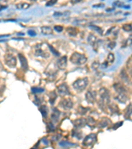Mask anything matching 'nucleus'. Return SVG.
Instances as JSON below:
<instances>
[{
    "label": "nucleus",
    "mask_w": 132,
    "mask_h": 149,
    "mask_svg": "<svg viewBox=\"0 0 132 149\" xmlns=\"http://www.w3.org/2000/svg\"><path fill=\"white\" fill-rule=\"evenodd\" d=\"M70 61L73 64L76 65H82L87 61V58L83 54L79 52H74L70 57Z\"/></svg>",
    "instance_id": "nucleus-1"
},
{
    "label": "nucleus",
    "mask_w": 132,
    "mask_h": 149,
    "mask_svg": "<svg viewBox=\"0 0 132 149\" xmlns=\"http://www.w3.org/2000/svg\"><path fill=\"white\" fill-rule=\"evenodd\" d=\"M88 84L87 78H84L82 79H78L77 80L74 81L73 84V87L76 90L81 91L87 87Z\"/></svg>",
    "instance_id": "nucleus-2"
},
{
    "label": "nucleus",
    "mask_w": 132,
    "mask_h": 149,
    "mask_svg": "<svg viewBox=\"0 0 132 149\" xmlns=\"http://www.w3.org/2000/svg\"><path fill=\"white\" fill-rule=\"evenodd\" d=\"M96 141H97V134L91 133L84 139L83 141V145L85 146H89L94 145L96 143Z\"/></svg>",
    "instance_id": "nucleus-3"
},
{
    "label": "nucleus",
    "mask_w": 132,
    "mask_h": 149,
    "mask_svg": "<svg viewBox=\"0 0 132 149\" xmlns=\"http://www.w3.org/2000/svg\"><path fill=\"white\" fill-rule=\"evenodd\" d=\"M6 64L10 68H15L17 65L16 58L11 54H7L5 56Z\"/></svg>",
    "instance_id": "nucleus-4"
},
{
    "label": "nucleus",
    "mask_w": 132,
    "mask_h": 149,
    "mask_svg": "<svg viewBox=\"0 0 132 149\" xmlns=\"http://www.w3.org/2000/svg\"><path fill=\"white\" fill-rule=\"evenodd\" d=\"M99 94L100 96V98H101V101L102 102V103H108L110 101L109 92L106 90V89L104 88L100 89Z\"/></svg>",
    "instance_id": "nucleus-5"
},
{
    "label": "nucleus",
    "mask_w": 132,
    "mask_h": 149,
    "mask_svg": "<svg viewBox=\"0 0 132 149\" xmlns=\"http://www.w3.org/2000/svg\"><path fill=\"white\" fill-rule=\"evenodd\" d=\"M57 91L58 94L62 96V97H64V96L67 95H69V88L68 86L66 85V84H61V85L57 86Z\"/></svg>",
    "instance_id": "nucleus-6"
},
{
    "label": "nucleus",
    "mask_w": 132,
    "mask_h": 149,
    "mask_svg": "<svg viewBox=\"0 0 132 149\" xmlns=\"http://www.w3.org/2000/svg\"><path fill=\"white\" fill-rule=\"evenodd\" d=\"M59 105H60L61 107L62 108H64V109L68 110L73 107V103L70 98H67V99H64V100H62V102L59 103Z\"/></svg>",
    "instance_id": "nucleus-7"
},
{
    "label": "nucleus",
    "mask_w": 132,
    "mask_h": 149,
    "mask_svg": "<svg viewBox=\"0 0 132 149\" xmlns=\"http://www.w3.org/2000/svg\"><path fill=\"white\" fill-rule=\"evenodd\" d=\"M35 55L37 56H40L44 58H48L50 56V53L48 52H46L45 50H42L41 47H37L36 48Z\"/></svg>",
    "instance_id": "nucleus-8"
},
{
    "label": "nucleus",
    "mask_w": 132,
    "mask_h": 149,
    "mask_svg": "<svg viewBox=\"0 0 132 149\" xmlns=\"http://www.w3.org/2000/svg\"><path fill=\"white\" fill-rule=\"evenodd\" d=\"M67 63H68V59H67L66 56H62L61 58L59 59V61H57V66L58 67L59 69L64 70L67 67Z\"/></svg>",
    "instance_id": "nucleus-9"
},
{
    "label": "nucleus",
    "mask_w": 132,
    "mask_h": 149,
    "mask_svg": "<svg viewBox=\"0 0 132 149\" xmlns=\"http://www.w3.org/2000/svg\"><path fill=\"white\" fill-rule=\"evenodd\" d=\"M19 61H20L21 64V67L25 70H27L28 68V61L26 60V57L24 56L23 54H22L21 53H19L18 54Z\"/></svg>",
    "instance_id": "nucleus-10"
},
{
    "label": "nucleus",
    "mask_w": 132,
    "mask_h": 149,
    "mask_svg": "<svg viewBox=\"0 0 132 149\" xmlns=\"http://www.w3.org/2000/svg\"><path fill=\"white\" fill-rule=\"evenodd\" d=\"M96 92H91V91H88L87 93H86L85 97L86 100H87V102L89 103H93L96 100Z\"/></svg>",
    "instance_id": "nucleus-11"
},
{
    "label": "nucleus",
    "mask_w": 132,
    "mask_h": 149,
    "mask_svg": "<svg viewBox=\"0 0 132 149\" xmlns=\"http://www.w3.org/2000/svg\"><path fill=\"white\" fill-rule=\"evenodd\" d=\"M114 88L116 90V92L118 93V94H122V93H126L127 90L126 88H125L124 85H122L121 84H116L113 86Z\"/></svg>",
    "instance_id": "nucleus-12"
},
{
    "label": "nucleus",
    "mask_w": 132,
    "mask_h": 149,
    "mask_svg": "<svg viewBox=\"0 0 132 149\" xmlns=\"http://www.w3.org/2000/svg\"><path fill=\"white\" fill-rule=\"evenodd\" d=\"M87 124V119L85 118H80L75 120L73 122V125L76 128H81L83 127Z\"/></svg>",
    "instance_id": "nucleus-13"
},
{
    "label": "nucleus",
    "mask_w": 132,
    "mask_h": 149,
    "mask_svg": "<svg viewBox=\"0 0 132 149\" xmlns=\"http://www.w3.org/2000/svg\"><path fill=\"white\" fill-rule=\"evenodd\" d=\"M59 116H60V111L56 108H54L52 113V119L54 121L57 122L59 119Z\"/></svg>",
    "instance_id": "nucleus-14"
},
{
    "label": "nucleus",
    "mask_w": 132,
    "mask_h": 149,
    "mask_svg": "<svg viewBox=\"0 0 132 149\" xmlns=\"http://www.w3.org/2000/svg\"><path fill=\"white\" fill-rule=\"evenodd\" d=\"M39 111L41 113L42 117L44 118H46L48 113V109L46 105H41L39 108Z\"/></svg>",
    "instance_id": "nucleus-15"
},
{
    "label": "nucleus",
    "mask_w": 132,
    "mask_h": 149,
    "mask_svg": "<svg viewBox=\"0 0 132 149\" xmlns=\"http://www.w3.org/2000/svg\"><path fill=\"white\" fill-rule=\"evenodd\" d=\"M41 31L42 34L48 35H52L53 33V30L51 27H47V26H45V27H42L41 28Z\"/></svg>",
    "instance_id": "nucleus-16"
},
{
    "label": "nucleus",
    "mask_w": 132,
    "mask_h": 149,
    "mask_svg": "<svg viewBox=\"0 0 132 149\" xmlns=\"http://www.w3.org/2000/svg\"><path fill=\"white\" fill-rule=\"evenodd\" d=\"M120 76L122 80H123L125 82H129V76L127 74L126 72L124 70H122V71L120 73Z\"/></svg>",
    "instance_id": "nucleus-17"
},
{
    "label": "nucleus",
    "mask_w": 132,
    "mask_h": 149,
    "mask_svg": "<svg viewBox=\"0 0 132 149\" xmlns=\"http://www.w3.org/2000/svg\"><path fill=\"white\" fill-rule=\"evenodd\" d=\"M67 32L68 33V34L72 36V37H75V36L77 35V31L75 28H73V27H68L67 29Z\"/></svg>",
    "instance_id": "nucleus-18"
},
{
    "label": "nucleus",
    "mask_w": 132,
    "mask_h": 149,
    "mask_svg": "<svg viewBox=\"0 0 132 149\" xmlns=\"http://www.w3.org/2000/svg\"><path fill=\"white\" fill-rule=\"evenodd\" d=\"M87 40H88V42L89 44L92 45L94 46V45L96 44V41H97V38H96L95 35L90 34L89 35H88Z\"/></svg>",
    "instance_id": "nucleus-19"
},
{
    "label": "nucleus",
    "mask_w": 132,
    "mask_h": 149,
    "mask_svg": "<svg viewBox=\"0 0 132 149\" xmlns=\"http://www.w3.org/2000/svg\"><path fill=\"white\" fill-rule=\"evenodd\" d=\"M57 98V94L55 92H52L50 93V103L53 105Z\"/></svg>",
    "instance_id": "nucleus-20"
},
{
    "label": "nucleus",
    "mask_w": 132,
    "mask_h": 149,
    "mask_svg": "<svg viewBox=\"0 0 132 149\" xmlns=\"http://www.w3.org/2000/svg\"><path fill=\"white\" fill-rule=\"evenodd\" d=\"M29 7H30V5L28 3H20V4H18L17 6V8L18 9H26L29 8Z\"/></svg>",
    "instance_id": "nucleus-21"
},
{
    "label": "nucleus",
    "mask_w": 132,
    "mask_h": 149,
    "mask_svg": "<svg viewBox=\"0 0 132 149\" xmlns=\"http://www.w3.org/2000/svg\"><path fill=\"white\" fill-rule=\"evenodd\" d=\"M89 27L91 29L94 30L95 31H97V32H98L99 34H102L103 31L101 28H100V27H98V26H96V25H90Z\"/></svg>",
    "instance_id": "nucleus-22"
},
{
    "label": "nucleus",
    "mask_w": 132,
    "mask_h": 149,
    "mask_svg": "<svg viewBox=\"0 0 132 149\" xmlns=\"http://www.w3.org/2000/svg\"><path fill=\"white\" fill-rule=\"evenodd\" d=\"M87 124L90 127H94V125L96 124V121L93 117H88V119L87 120Z\"/></svg>",
    "instance_id": "nucleus-23"
},
{
    "label": "nucleus",
    "mask_w": 132,
    "mask_h": 149,
    "mask_svg": "<svg viewBox=\"0 0 132 149\" xmlns=\"http://www.w3.org/2000/svg\"><path fill=\"white\" fill-rule=\"evenodd\" d=\"M122 29L126 32H131V23H128V24H124V25L122 26Z\"/></svg>",
    "instance_id": "nucleus-24"
},
{
    "label": "nucleus",
    "mask_w": 132,
    "mask_h": 149,
    "mask_svg": "<svg viewBox=\"0 0 132 149\" xmlns=\"http://www.w3.org/2000/svg\"><path fill=\"white\" fill-rule=\"evenodd\" d=\"M44 91L43 88H37V87H33L31 88V92L34 93H42Z\"/></svg>",
    "instance_id": "nucleus-25"
},
{
    "label": "nucleus",
    "mask_w": 132,
    "mask_h": 149,
    "mask_svg": "<svg viewBox=\"0 0 132 149\" xmlns=\"http://www.w3.org/2000/svg\"><path fill=\"white\" fill-rule=\"evenodd\" d=\"M131 104H130L128 107L126 109V118L128 119V117L129 118V117H131Z\"/></svg>",
    "instance_id": "nucleus-26"
},
{
    "label": "nucleus",
    "mask_w": 132,
    "mask_h": 149,
    "mask_svg": "<svg viewBox=\"0 0 132 149\" xmlns=\"http://www.w3.org/2000/svg\"><path fill=\"white\" fill-rule=\"evenodd\" d=\"M88 109L87 108H85L82 106H80L78 109V113H80L81 115H85L86 113L87 112Z\"/></svg>",
    "instance_id": "nucleus-27"
},
{
    "label": "nucleus",
    "mask_w": 132,
    "mask_h": 149,
    "mask_svg": "<svg viewBox=\"0 0 132 149\" xmlns=\"http://www.w3.org/2000/svg\"><path fill=\"white\" fill-rule=\"evenodd\" d=\"M109 119H108L107 121H104V118L102 119V121L99 123V124H98V126H99L100 128H104V127H106L108 125H109V122H108V121H109Z\"/></svg>",
    "instance_id": "nucleus-28"
},
{
    "label": "nucleus",
    "mask_w": 132,
    "mask_h": 149,
    "mask_svg": "<svg viewBox=\"0 0 132 149\" xmlns=\"http://www.w3.org/2000/svg\"><path fill=\"white\" fill-rule=\"evenodd\" d=\"M59 145L62 146V147H68V146H74L75 145L70 143H68V142H66V141H62L61 143H59Z\"/></svg>",
    "instance_id": "nucleus-29"
},
{
    "label": "nucleus",
    "mask_w": 132,
    "mask_h": 149,
    "mask_svg": "<svg viewBox=\"0 0 132 149\" xmlns=\"http://www.w3.org/2000/svg\"><path fill=\"white\" fill-rule=\"evenodd\" d=\"M108 61L110 63H113L114 61V55L113 53H110L108 55Z\"/></svg>",
    "instance_id": "nucleus-30"
},
{
    "label": "nucleus",
    "mask_w": 132,
    "mask_h": 149,
    "mask_svg": "<svg viewBox=\"0 0 132 149\" xmlns=\"http://www.w3.org/2000/svg\"><path fill=\"white\" fill-rule=\"evenodd\" d=\"M48 47H49V49H50V51H51L53 54H54V55H56V56H59V53L57 51V50L54 49V47H53L52 45H48Z\"/></svg>",
    "instance_id": "nucleus-31"
},
{
    "label": "nucleus",
    "mask_w": 132,
    "mask_h": 149,
    "mask_svg": "<svg viewBox=\"0 0 132 149\" xmlns=\"http://www.w3.org/2000/svg\"><path fill=\"white\" fill-rule=\"evenodd\" d=\"M57 2V0H50L46 4V6L47 7H50V6H53L54 4H56Z\"/></svg>",
    "instance_id": "nucleus-32"
},
{
    "label": "nucleus",
    "mask_w": 132,
    "mask_h": 149,
    "mask_svg": "<svg viewBox=\"0 0 132 149\" xmlns=\"http://www.w3.org/2000/svg\"><path fill=\"white\" fill-rule=\"evenodd\" d=\"M127 68L128 69V70H130V72L131 73V58L130 57L128 59V62H127Z\"/></svg>",
    "instance_id": "nucleus-33"
},
{
    "label": "nucleus",
    "mask_w": 132,
    "mask_h": 149,
    "mask_svg": "<svg viewBox=\"0 0 132 149\" xmlns=\"http://www.w3.org/2000/svg\"><path fill=\"white\" fill-rule=\"evenodd\" d=\"M54 29L56 30V31H57V32L60 33V32H62V31H63L64 28H63V27H62V26H60V25H56V26H54Z\"/></svg>",
    "instance_id": "nucleus-34"
},
{
    "label": "nucleus",
    "mask_w": 132,
    "mask_h": 149,
    "mask_svg": "<svg viewBox=\"0 0 132 149\" xmlns=\"http://www.w3.org/2000/svg\"><path fill=\"white\" fill-rule=\"evenodd\" d=\"M47 127H48V129H50V131H54V129H55V127H54V125H53V124L52 123H49L48 124Z\"/></svg>",
    "instance_id": "nucleus-35"
},
{
    "label": "nucleus",
    "mask_w": 132,
    "mask_h": 149,
    "mask_svg": "<svg viewBox=\"0 0 132 149\" xmlns=\"http://www.w3.org/2000/svg\"><path fill=\"white\" fill-rule=\"evenodd\" d=\"M122 124H123V122L122 121H121V122H120V123H116L114 125V127H113V129H115V130H116V129H117V128H118V127H120V126H122Z\"/></svg>",
    "instance_id": "nucleus-36"
},
{
    "label": "nucleus",
    "mask_w": 132,
    "mask_h": 149,
    "mask_svg": "<svg viewBox=\"0 0 132 149\" xmlns=\"http://www.w3.org/2000/svg\"><path fill=\"white\" fill-rule=\"evenodd\" d=\"M116 43L115 42H110L109 44V47L110 48V49H114V47H116Z\"/></svg>",
    "instance_id": "nucleus-37"
},
{
    "label": "nucleus",
    "mask_w": 132,
    "mask_h": 149,
    "mask_svg": "<svg viewBox=\"0 0 132 149\" xmlns=\"http://www.w3.org/2000/svg\"><path fill=\"white\" fill-rule=\"evenodd\" d=\"M113 5H115V6H118V7H122V6H124V3H122V2L120 1H116L114 2Z\"/></svg>",
    "instance_id": "nucleus-38"
},
{
    "label": "nucleus",
    "mask_w": 132,
    "mask_h": 149,
    "mask_svg": "<svg viewBox=\"0 0 132 149\" xmlns=\"http://www.w3.org/2000/svg\"><path fill=\"white\" fill-rule=\"evenodd\" d=\"M98 66H99V63H98V62H95L92 65V67L94 69H97V68H98Z\"/></svg>",
    "instance_id": "nucleus-39"
},
{
    "label": "nucleus",
    "mask_w": 132,
    "mask_h": 149,
    "mask_svg": "<svg viewBox=\"0 0 132 149\" xmlns=\"http://www.w3.org/2000/svg\"><path fill=\"white\" fill-rule=\"evenodd\" d=\"M28 35H29L30 36H32V37H33V36H35L36 35H37L35 31H28Z\"/></svg>",
    "instance_id": "nucleus-40"
},
{
    "label": "nucleus",
    "mask_w": 132,
    "mask_h": 149,
    "mask_svg": "<svg viewBox=\"0 0 132 149\" xmlns=\"http://www.w3.org/2000/svg\"><path fill=\"white\" fill-rule=\"evenodd\" d=\"M82 1V0H71V2L73 4H75V3H77L79 2H80Z\"/></svg>",
    "instance_id": "nucleus-41"
}]
</instances>
